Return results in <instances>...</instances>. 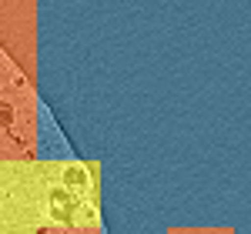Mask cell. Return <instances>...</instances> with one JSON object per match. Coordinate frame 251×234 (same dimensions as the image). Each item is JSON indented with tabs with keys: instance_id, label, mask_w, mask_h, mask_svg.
<instances>
[{
	"instance_id": "obj_1",
	"label": "cell",
	"mask_w": 251,
	"mask_h": 234,
	"mask_svg": "<svg viewBox=\"0 0 251 234\" xmlns=\"http://www.w3.org/2000/svg\"><path fill=\"white\" fill-rule=\"evenodd\" d=\"M44 231H94L100 224L97 164L50 161L37 164Z\"/></svg>"
},
{
	"instance_id": "obj_3",
	"label": "cell",
	"mask_w": 251,
	"mask_h": 234,
	"mask_svg": "<svg viewBox=\"0 0 251 234\" xmlns=\"http://www.w3.org/2000/svg\"><path fill=\"white\" fill-rule=\"evenodd\" d=\"M0 234H34V231H0Z\"/></svg>"
},
{
	"instance_id": "obj_2",
	"label": "cell",
	"mask_w": 251,
	"mask_h": 234,
	"mask_svg": "<svg viewBox=\"0 0 251 234\" xmlns=\"http://www.w3.org/2000/svg\"><path fill=\"white\" fill-rule=\"evenodd\" d=\"M0 231H44L37 164L0 161Z\"/></svg>"
}]
</instances>
